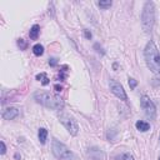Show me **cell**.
Masks as SVG:
<instances>
[{
  "instance_id": "cell-10",
  "label": "cell",
  "mask_w": 160,
  "mask_h": 160,
  "mask_svg": "<svg viewBox=\"0 0 160 160\" xmlns=\"http://www.w3.org/2000/svg\"><path fill=\"white\" fill-rule=\"evenodd\" d=\"M39 34H40V26H39L38 24L33 25V26H31V29H30V31H29V36H30V39L36 40V39L39 38Z\"/></svg>"
},
{
  "instance_id": "cell-16",
  "label": "cell",
  "mask_w": 160,
  "mask_h": 160,
  "mask_svg": "<svg viewBox=\"0 0 160 160\" xmlns=\"http://www.w3.org/2000/svg\"><path fill=\"white\" fill-rule=\"evenodd\" d=\"M16 44H18V46L20 48V50H25V49L28 48V43H26L24 39H18Z\"/></svg>"
},
{
  "instance_id": "cell-20",
  "label": "cell",
  "mask_w": 160,
  "mask_h": 160,
  "mask_svg": "<svg viewBox=\"0 0 160 160\" xmlns=\"http://www.w3.org/2000/svg\"><path fill=\"white\" fill-rule=\"evenodd\" d=\"M49 65L50 66H56L58 65V59L56 58H50L49 59Z\"/></svg>"
},
{
  "instance_id": "cell-3",
  "label": "cell",
  "mask_w": 160,
  "mask_h": 160,
  "mask_svg": "<svg viewBox=\"0 0 160 160\" xmlns=\"http://www.w3.org/2000/svg\"><path fill=\"white\" fill-rule=\"evenodd\" d=\"M155 23V5L153 2H146L141 13V25L145 33H150Z\"/></svg>"
},
{
  "instance_id": "cell-7",
  "label": "cell",
  "mask_w": 160,
  "mask_h": 160,
  "mask_svg": "<svg viewBox=\"0 0 160 160\" xmlns=\"http://www.w3.org/2000/svg\"><path fill=\"white\" fill-rule=\"evenodd\" d=\"M109 88H110L111 93H113L116 98H119L120 100H124V101L128 100V95H126V93H125L123 85H121L119 82H116V80H114V79H110Z\"/></svg>"
},
{
  "instance_id": "cell-25",
  "label": "cell",
  "mask_w": 160,
  "mask_h": 160,
  "mask_svg": "<svg viewBox=\"0 0 160 160\" xmlns=\"http://www.w3.org/2000/svg\"><path fill=\"white\" fill-rule=\"evenodd\" d=\"M15 159H20V155L19 154H15Z\"/></svg>"
},
{
  "instance_id": "cell-18",
  "label": "cell",
  "mask_w": 160,
  "mask_h": 160,
  "mask_svg": "<svg viewBox=\"0 0 160 160\" xmlns=\"http://www.w3.org/2000/svg\"><path fill=\"white\" fill-rule=\"evenodd\" d=\"M121 160H134V156L129 153H125L123 156H121Z\"/></svg>"
},
{
  "instance_id": "cell-8",
  "label": "cell",
  "mask_w": 160,
  "mask_h": 160,
  "mask_svg": "<svg viewBox=\"0 0 160 160\" xmlns=\"http://www.w3.org/2000/svg\"><path fill=\"white\" fill-rule=\"evenodd\" d=\"M20 114V110L18 108H8L3 111V119L4 120H13L18 118Z\"/></svg>"
},
{
  "instance_id": "cell-22",
  "label": "cell",
  "mask_w": 160,
  "mask_h": 160,
  "mask_svg": "<svg viewBox=\"0 0 160 160\" xmlns=\"http://www.w3.org/2000/svg\"><path fill=\"white\" fill-rule=\"evenodd\" d=\"M94 48H95V49H98V50H96L98 53H101L103 55L105 54V51L103 50V48H101V46H99V44H95V45H94Z\"/></svg>"
},
{
  "instance_id": "cell-21",
  "label": "cell",
  "mask_w": 160,
  "mask_h": 160,
  "mask_svg": "<svg viewBox=\"0 0 160 160\" xmlns=\"http://www.w3.org/2000/svg\"><path fill=\"white\" fill-rule=\"evenodd\" d=\"M84 35H85V38H87V39H92V36H93L92 31H90V30H88V29H85V30H84Z\"/></svg>"
},
{
  "instance_id": "cell-13",
  "label": "cell",
  "mask_w": 160,
  "mask_h": 160,
  "mask_svg": "<svg viewBox=\"0 0 160 160\" xmlns=\"http://www.w3.org/2000/svg\"><path fill=\"white\" fill-rule=\"evenodd\" d=\"M36 80H38V82H41V84H43V85H48V84L50 83V80L48 79V76H46V74H45V73H40V74H38V75H36Z\"/></svg>"
},
{
  "instance_id": "cell-23",
  "label": "cell",
  "mask_w": 160,
  "mask_h": 160,
  "mask_svg": "<svg viewBox=\"0 0 160 160\" xmlns=\"http://www.w3.org/2000/svg\"><path fill=\"white\" fill-rule=\"evenodd\" d=\"M0 145H2V155H4V154L7 153V146H5V143H4V141H2V143H0Z\"/></svg>"
},
{
  "instance_id": "cell-19",
  "label": "cell",
  "mask_w": 160,
  "mask_h": 160,
  "mask_svg": "<svg viewBox=\"0 0 160 160\" xmlns=\"http://www.w3.org/2000/svg\"><path fill=\"white\" fill-rule=\"evenodd\" d=\"M65 68H66V66H64L63 70L59 73V80H60V82H64V80H65V70H64Z\"/></svg>"
},
{
  "instance_id": "cell-2",
  "label": "cell",
  "mask_w": 160,
  "mask_h": 160,
  "mask_svg": "<svg viewBox=\"0 0 160 160\" xmlns=\"http://www.w3.org/2000/svg\"><path fill=\"white\" fill-rule=\"evenodd\" d=\"M34 100L38 104H40L48 109H51V110H60L64 106V101L60 96L53 95L46 92H36L34 94Z\"/></svg>"
},
{
  "instance_id": "cell-6",
  "label": "cell",
  "mask_w": 160,
  "mask_h": 160,
  "mask_svg": "<svg viewBox=\"0 0 160 160\" xmlns=\"http://www.w3.org/2000/svg\"><path fill=\"white\" fill-rule=\"evenodd\" d=\"M140 104H141V108L145 113V115L149 118V119H155L156 118V108H155V104L151 101V99L146 95H143L140 98Z\"/></svg>"
},
{
  "instance_id": "cell-11",
  "label": "cell",
  "mask_w": 160,
  "mask_h": 160,
  "mask_svg": "<svg viewBox=\"0 0 160 160\" xmlns=\"http://www.w3.org/2000/svg\"><path fill=\"white\" fill-rule=\"evenodd\" d=\"M135 126H136V129L139 131H143V133L144 131H148L150 129V124L146 123V121H143V120H138L136 124H135Z\"/></svg>"
},
{
  "instance_id": "cell-4",
  "label": "cell",
  "mask_w": 160,
  "mask_h": 160,
  "mask_svg": "<svg viewBox=\"0 0 160 160\" xmlns=\"http://www.w3.org/2000/svg\"><path fill=\"white\" fill-rule=\"evenodd\" d=\"M51 150H53L54 156L59 160H74V158H75L74 153L65 144H63L61 141H59L56 139H53Z\"/></svg>"
},
{
  "instance_id": "cell-5",
  "label": "cell",
  "mask_w": 160,
  "mask_h": 160,
  "mask_svg": "<svg viewBox=\"0 0 160 160\" xmlns=\"http://www.w3.org/2000/svg\"><path fill=\"white\" fill-rule=\"evenodd\" d=\"M59 120L66 128V130L70 133V135H73V136L78 135V133H79V125H78L76 120L73 116H70L69 114L63 113V114L59 115Z\"/></svg>"
},
{
  "instance_id": "cell-12",
  "label": "cell",
  "mask_w": 160,
  "mask_h": 160,
  "mask_svg": "<svg viewBox=\"0 0 160 160\" xmlns=\"http://www.w3.org/2000/svg\"><path fill=\"white\" fill-rule=\"evenodd\" d=\"M38 138H39V141L41 144H45L46 143V138H48V130L45 128H40L39 131H38Z\"/></svg>"
},
{
  "instance_id": "cell-24",
  "label": "cell",
  "mask_w": 160,
  "mask_h": 160,
  "mask_svg": "<svg viewBox=\"0 0 160 160\" xmlns=\"http://www.w3.org/2000/svg\"><path fill=\"white\" fill-rule=\"evenodd\" d=\"M54 89H55V90H56L58 93H60V92L63 90V87H61V85H59V84H56V85L54 87Z\"/></svg>"
},
{
  "instance_id": "cell-17",
  "label": "cell",
  "mask_w": 160,
  "mask_h": 160,
  "mask_svg": "<svg viewBox=\"0 0 160 160\" xmlns=\"http://www.w3.org/2000/svg\"><path fill=\"white\" fill-rule=\"evenodd\" d=\"M136 85H138V82H136V80L133 79V78H129V87H130V89H135Z\"/></svg>"
},
{
  "instance_id": "cell-14",
  "label": "cell",
  "mask_w": 160,
  "mask_h": 160,
  "mask_svg": "<svg viewBox=\"0 0 160 160\" xmlns=\"http://www.w3.org/2000/svg\"><path fill=\"white\" fill-rule=\"evenodd\" d=\"M33 53H34V55H36V56H41V55L44 54V46H43L41 44H35V45L33 46Z\"/></svg>"
},
{
  "instance_id": "cell-1",
  "label": "cell",
  "mask_w": 160,
  "mask_h": 160,
  "mask_svg": "<svg viewBox=\"0 0 160 160\" xmlns=\"http://www.w3.org/2000/svg\"><path fill=\"white\" fill-rule=\"evenodd\" d=\"M144 56H145V63L149 68V70L154 74L160 73V53L153 40H150L144 50Z\"/></svg>"
},
{
  "instance_id": "cell-15",
  "label": "cell",
  "mask_w": 160,
  "mask_h": 160,
  "mask_svg": "<svg viewBox=\"0 0 160 160\" xmlns=\"http://www.w3.org/2000/svg\"><path fill=\"white\" fill-rule=\"evenodd\" d=\"M111 2H110V0H106V2H99L98 3V7L99 8H101V9H109L110 7H111Z\"/></svg>"
},
{
  "instance_id": "cell-26",
  "label": "cell",
  "mask_w": 160,
  "mask_h": 160,
  "mask_svg": "<svg viewBox=\"0 0 160 160\" xmlns=\"http://www.w3.org/2000/svg\"><path fill=\"white\" fill-rule=\"evenodd\" d=\"M159 160H160V156H159Z\"/></svg>"
},
{
  "instance_id": "cell-9",
  "label": "cell",
  "mask_w": 160,
  "mask_h": 160,
  "mask_svg": "<svg viewBox=\"0 0 160 160\" xmlns=\"http://www.w3.org/2000/svg\"><path fill=\"white\" fill-rule=\"evenodd\" d=\"M89 158L92 159V160H101L103 159V153L98 149V148H92V149H89Z\"/></svg>"
}]
</instances>
